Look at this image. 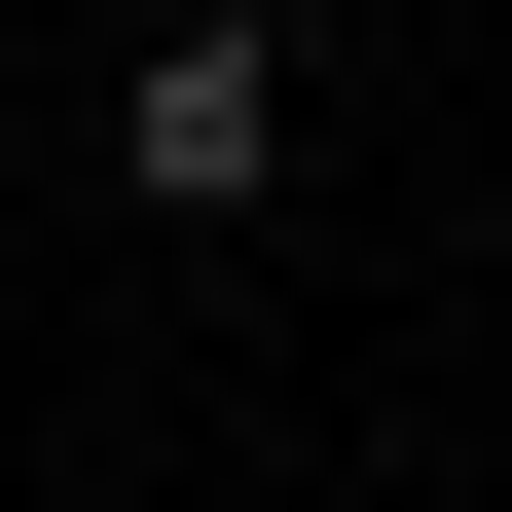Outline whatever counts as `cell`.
<instances>
[{
    "mask_svg": "<svg viewBox=\"0 0 512 512\" xmlns=\"http://www.w3.org/2000/svg\"><path fill=\"white\" fill-rule=\"evenodd\" d=\"M110 220L147 256H256L293 220V0H147V37H110Z\"/></svg>",
    "mask_w": 512,
    "mask_h": 512,
    "instance_id": "obj_1",
    "label": "cell"
}]
</instances>
